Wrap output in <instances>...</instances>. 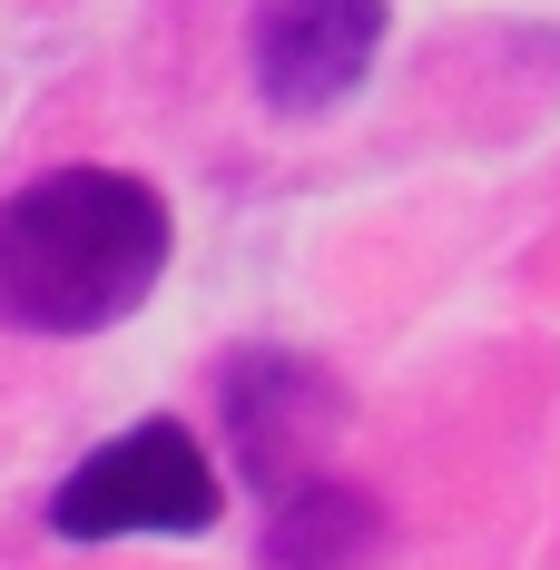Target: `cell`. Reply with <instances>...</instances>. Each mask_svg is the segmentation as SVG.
<instances>
[{
  "instance_id": "cell-3",
  "label": "cell",
  "mask_w": 560,
  "mask_h": 570,
  "mask_svg": "<svg viewBox=\"0 0 560 570\" xmlns=\"http://www.w3.org/2000/svg\"><path fill=\"white\" fill-rule=\"evenodd\" d=\"M226 423H236L246 482L285 502L295 482H315V453L344 433V394L295 354H246V364H226Z\"/></svg>"
},
{
  "instance_id": "cell-4",
  "label": "cell",
  "mask_w": 560,
  "mask_h": 570,
  "mask_svg": "<svg viewBox=\"0 0 560 570\" xmlns=\"http://www.w3.org/2000/svg\"><path fill=\"white\" fill-rule=\"evenodd\" d=\"M384 0H256V89L266 109L315 118L374 69Z\"/></svg>"
},
{
  "instance_id": "cell-2",
  "label": "cell",
  "mask_w": 560,
  "mask_h": 570,
  "mask_svg": "<svg viewBox=\"0 0 560 570\" xmlns=\"http://www.w3.org/2000/svg\"><path fill=\"white\" fill-rule=\"evenodd\" d=\"M226 512L217 462L197 453L187 423H138L79 462L50 492V531L59 541H118V531H207Z\"/></svg>"
},
{
  "instance_id": "cell-5",
  "label": "cell",
  "mask_w": 560,
  "mask_h": 570,
  "mask_svg": "<svg viewBox=\"0 0 560 570\" xmlns=\"http://www.w3.org/2000/svg\"><path fill=\"white\" fill-rule=\"evenodd\" d=\"M374 551V502L344 482H295L266 531V570H354Z\"/></svg>"
},
{
  "instance_id": "cell-1",
  "label": "cell",
  "mask_w": 560,
  "mask_h": 570,
  "mask_svg": "<svg viewBox=\"0 0 560 570\" xmlns=\"http://www.w3.org/2000/svg\"><path fill=\"white\" fill-rule=\"evenodd\" d=\"M168 276V197L128 168H50L0 197V325L99 335Z\"/></svg>"
}]
</instances>
